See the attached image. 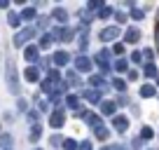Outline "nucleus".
<instances>
[{"instance_id":"f257e3e1","label":"nucleus","mask_w":159,"mask_h":150,"mask_svg":"<svg viewBox=\"0 0 159 150\" xmlns=\"http://www.w3.org/2000/svg\"><path fill=\"white\" fill-rule=\"evenodd\" d=\"M7 87H10V91L12 94H19V75H16V63L14 61H7Z\"/></svg>"},{"instance_id":"f03ea898","label":"nucleus","mask_w":159,"mask_h":150,"mask_svg":"<svg viewBox=\"0 0 159 150\" xmlns=\"http://www.w3.org/2000/svg\"><path fill=\"white\" fill-rule=\"evenodd\" d=\"M33 35H35V28H33V26H26V28H21L19 33L14 35V47H26Z\"/></svg>"},{"instance_id":"7ed1b4c3","label":"nucleus","mask_w":159,"mask_h":150,"mask_svg":"<svg viewBox=\"0 0 159 150\" xmlns=\"http://www.w3.org/2000/svg\"><path fill=\"white\" fill-rule=\"evenodd\" d=\"M117 38H119V28H117V26H105V28L98 33L101 42H115Z\"/></svg>"},{"instance_id":"20e7f679","label":"nucleus","mask_w":159,"mask_h":150,"mask_svg":"<svg viewBox=\"0 0 159 150\" xmlns=\"http://www.w3.org/2000/svg\"><path fill=\"white\" fill-rule=\"evenodd\" d=\"M112 129L117 131V134H124V131L129 129V117L126 115H115L112 117Z\"/></svg>"},{"instance_id":"39448f33","label":"nucleus","mask_w":159,"mask_h":150,"mask_svg":"<svg viewBox=\"0 0 159 150\" xmlns=\"http://www.w3.org/2000/svg\"><path fill=\"white\" fill-rule=\"evenodd\" d=\"M49 124L54 127V129H61V127L66 124V113H63V108H56L54 113H52V117H49Z\"/></svg>"},{"instance_id":"423d86ee","label":"nucleus","mask_w":159,"mask_h":150,"mask_svg":"<svg viewBox=\"0 0 159 150\" xmlns=\"http://www.w3.org/2000/svg\"><path fill=\"white\" fill-rule=\"evenodd\" d=\"M24 59L28 61L30 66H33L35 61L40 59V47H38V45H26V49H24Z\"/></svg>"},{"instance_id":"0eeeda50","label":"nucleus","mask_w":159,"mask_h":150,"mask_svg":"<svg viewBox=\"0 0 159 150\" xmlns=\"http://www.w3.org/2000/svg\"><path fill=\"white\" fill-rule=\"evenodd\" d=\"M96 63H98L103 70H110V68H112V61H110V52H108V49H101L98 54H96Z\"/></svg>"},{"instance_id":"6e6552de","label":"nucleus","mask_w":159,"mask_h":150,"mask_svg":"<svg viewBox=\"0 0 159 150\" xmlns=\"http://www.w3.org/2000/svg\"><path fill=\"white\" fill-rule=\"evenodd\" d=\"M75 70H80V73H89L91 70V59L84 54H80L77 59H75Z\"/></svg>"},{"instance_id":"1a4fd4ad","label":"nucleus","mask_w":159,"mask_h":150,"mask_svg":"<svg viewBox=\"0 0 159 150\" xmlns=\"http://www.w3.org/2000/svg\"><path fill=\"white\" fill-rule=\"evenodd\" d=\"M115 113H117V103L115 101H101V115L115 117Z\"/></svg>"},{"instance_id":"9d476101","label":"nucleus","mask_w":159,"mask_h":150,"mask_svg":"<svg viewBox=\"0 0 159 150\" xmlns=\"http://www.w3.org/2000/svg\"><path fill=\"white\" fill-rule=\"evenodd\" d=\"M52 21H56V24H61L63 26L66 21H68V12L63 10V7H54V10H52V16H49Z\"/></svg>"},{"instance_id":"9b49d317","label":"nucleus","mask_w":159,"mask_h":150,"mask_svg":"<svg viewBox=\"0 0 159 150\" xmlns=\"http://www.w3.org/2000/svg\"><path fill=\"white\" fill-rule=\"evenodd\" d=\"M52 61H54V66L63 68V66H68V63H70V54L61 49V52H56V54H54V59H52Z\"/></svg>"},{"instance_id":"f8f14e48","label":"nucleus","mask_w":159,"mask_h":150,"mask_svg":"<svg viewBox=\"0 0 159 150\" xmlns=\"http://www.w3.org/2000/svg\"><path fill=\"white\" fill-rule=\"evenodd\" d=\"M138 40H140V30L138 28H126V33H124L126 45H134V42H138Z\"/></svg>"},{"instance_id":"ddd939ff","label":"nucleus","mask_w":159,"mask_h":150,"mask_svg":"<svg viewBox=\"0 0 159 150\" xmlns=\"http://www.w3.org/2000/svg\"><path fill=\"white\" fill-rule=\"evenodd\" d=\"M24 75H26V82H38L42 73H40V68H38V66H28Z\"/></svg>"},{"instance_id":"4468645a","label":"nucleus","mask_w":159,"mask_h":150,"mask_svg":"<svg viewBox=\"0 0 159 150\" xmlns=\"http://www.w3.org/2000/svg\"><path fill=\"white\" fill-rule=\"evenodd\" d=\"M19 19H21V21H33V19H38V10H35V7H24V10H21V14H19Z\"/></svg>"},{"instance_id":"2eb2a0df","label":"nucleus","mask_w":159,"mask_h":150,"mask_svg":"<svg viewBox=\"0 0 159 150\" xmlns=\"http://www.w3.org/2000/svg\"><path fill=\"white\" fill-rule=\"evenodd\" d=\"M82 99L91 101V103H101V91H96V89H87V91H82Z\"/></svg>"},{"instance_id":"dca6fc26","label":"nucleus","mask_w":159,"mask_h":150,"mask_svg":"<svg viewBox=\"0 0 159 150\" xmlns=\"http://www.w3.org/2000/svg\"><path fill=\"white\" fill-rule=\"evenodd\" d=\"M52 42H54L52 33H42V35H40V42H38V47H40V49H49V47H52Z\"/></svg>"},{"instance_id":"f3484780","label":"nucleus","mask_w":159,"mask_h":150,"mask_svg":"<svg viewBox=\"0 0 159 150\" xmlns=\"http://www.w3.org/2000/svg\"><path fill=\"white\" fill-rule=\"evenodd\" d=\"M140 96H143V99H152V96H157L154 85H143V87H140Z\"/></svg>"},{"instance_id":"a211bd4d","label":"nucleus","mask_w":159,"mask_h":150,"mask_svg":"<svg viewBox=\"0 0 159 150\" xmlns=\"http://www.w3.org/2000/svg\"><path fill=\"white\" fill-rule=\"evenodd\" d=\"M89 85L96 87V91H101V89L105 87V82H103V77H101V75H91V77H89Z\"/></svg>"},{"instance_id":"6ab92c4d","label":"nucleus","mask_w":159,"mask_h":150,"mask_svg":"<svg viewBox=\"0 0 159 150\" xmlns=\"http://www.w3.org/2000/svg\"><path fill=\"white\" fill-rule=\"evenodd\" d=\"M40 136H42V124H33V127H30V134H28V138L35 143V141H38Z\"/></svg>"},{"instance_id":"aec40b11","label":"nucleus","mask_w":159,"mask_h":150,"mask_svg":"<svg viewBox=\"0 0 159 150\" xmlns=\"http://www.w3.org/2000/svg\"><path fill=\"white\" fill-rule=\"evenodd\" d=\"M112 68L117 70V73H126V70H129V63H126V59H117L112 63Z\"/></svg>"},{"instance_id":"412c9836","label":"nucleus","mask_w":159,"mask_h":150,"mask_svg":"<svg viewBox=\"0 0 159 150\" xmlns=\"http://www.w3.org/2000/svg\"><path fill=\"white\" fill-rule=\"evenodd\" d=\"M94 134H96V138H98V141H108V136H110V131H108V129H105V127H103V124H101V127H96V129H94Z\"/></svg>"},{"instance_id":"4be33fe9","label":"nucleus","mask_w":159,"mask_h":150,"mask_svg":"<svg viewBox=\"0 0 159 150\" xmlns=\"http://www.w3.org/2000/svg\"><path fill=\"white\" fill-rule=\"evenodd\" d=\"M66 105H68V108H73V110H77V105H80V96L68 94V96H66Z\"/></svg>"},{"instance_id":"5701e85b","label":"nucleus","mask_w":159,"mask_h":150,"mask_svg":"<svg viewBox=\"0 0 159 150\" xmlns=\"http://www.w3.org/2000/svg\"><path fill=\"white\" fill-rule=\"evenodd\" d=\"M103 0H91L89 5H87V12H96V10H103Z\"/></svg>"},{"instance_id":"b1692460","label":"nucleus","mask_w":159,"mask_h":150,"mask_svg":"<svg viewBox=\"0 0 159 150\" xmlns=\"http://www.w3.org/2000/svg\"><path fill=\"white\" fill-rule=\"evenodd\" d=\"M61 148H63V150H77V141L66 138V141H61Z\"/></svg>"},{"instance_id":"393cba45","label":"nucleus","mask_w":159,"mask_h":150,"mask_svg":"<svg viewBox=\"0 0 159 150\" xmlns=\"http://www.w3.org/2000/svg\"><path fill=\"white\" fill-rule=\"evenodd\" d=\"M7 24L10 26H21V19H19V14H16V12H10V16H7Z\"/></svg>"},{"instance_id":"a878e982","label":"nucleus","mask_w":159,"mask_h":150,"mask_svg":"<svg viewBox=\"0 0 159 150\" xmlns=\"http://www.w3.org/2000/svg\"><path fill=\"white\" fill-rule=\"evenodd\" d=\"M145 77H150V80H152V77H157V66H154V63H148V66H145Z\"/></svg>"},{"instance_id":"bb28decb","label":"nucleus","mask_w":159,"mask_h":150,"mask_svg":"<svg viewBox=\"0 0 159 150\" xmlns=\"http://www.w3.org/2000/svg\"><path fill=\"white\" fill-rule=\"evenodd\" d=\"M152 136H154L152 127H143V129H140V141H148V138H152Z\"/></svg>"},{"instance_id":"cd10ccee","label":"nucleus","mask_w":159,"mask_h":150,"mask_svg":"<svg viewBox=\"0 0 159 150\" xmlns=\"http://www.w3.org/2000/svg\"><path fill=\"white\" fill-rule=\"evenodd\" d=\"M0 145H2V150H10V148H12V136H10V134L0 136Z\"/></svg>"},{"instance_id":"c85d7f7f","label":"nucleus","mask_w":159,"mask_h":150,"mask_svg":"<svg viewBox=\"0 0 159 150\" xmlns=\"http://www.w3.org/2000/svg\"><path fill=\"white\" fill-rule=\"evenodd\" d=\"M115 14V10H112V7H103V10H101V14H98V19H110V16H112Z\"/></svg>"},{"instance_id":"c756f323","label":"nucleus","mask_w":159,"mask_h":150,"mask_svg":"<svg viewBox=\"0 0 159 150\" xmlns=\"http://www.w3.org/2000/svg\"><path fill=\"white\" fill-rule=\"evenodd\" d=\"M112 87H115L117 91H124V89H126V82L119 80V77H115V80H112Z\"/></svg>"},{"instance_id":"7c9ffc66","label":"nucleus","mask_w":159,"mask_h":150,"mask_svg":"<svg viewBox=\"0 0 159 150\" xmlns=\"http://www.w3.org/2000/svg\"><path fill=\"white\" fill-rule=\"evenodd\" d=\"M131 19H134V21H140V19H143V10L134 7V10H131Z\"/></svg>"},{"instance_id":"2f4dec72","label":"nucleus","mask_w":159,"mask_h":150,"mask_svg":"<svg viewBox=\"0 0 159 150\" xmlns=\"http://www.w3.org/2000/svg\"><path fill=\"white\" fill-rule=\"evenodd\" d=\"M112 54H124V42H115L112 45Z\"/></svg>"},{"instance_id":"473e14b6","label":"nucleus","mask_w":159,"mask_h":150,"mask_svg":"<svg viewBox=\"0 0 159 150\" xmlns=\"http://www.w3.org/2000/svg\"><path fill=\"white\" fill-rule=\"evenodd\" d=\"M115 19H117V24H126V19H129V16H126L124 12H115Z\"/></svg>"},{"instance_id":"72a5a7b5","label":"nucleus","mask_w":159,"mask_h":150,"mask_svg":"<svg viewBox=\"0 0 159 150\" xmlns=\"http://www.w3.org/2000/svg\"><path fill=\"white\" fill-rule=\"evenodd\" d=\"M80 16H82V24H89V21H91V14H89L87 10H82V12H80Z\"/></svg>"},{"instance_id":"f704fd0d","label":"nucleus","mask_w":159,"mask_h":150,"mask_svg":"<svg viewBox=\"0 0 159 150\" xmlns=\"http://www.w3.org/2000/svg\"><path fill=\"white\" fill-rule=\"evenodd\" d=\"M131 61H134V63H140V61H143V52H134V54H131Z\"/></svg>"},{"instance_id":"c9c22d12","label":"nucleus","mask_w":159,"mask_h":150,"mask_svg":"<svg viewBox=\"0 0 159 150\" xmlns=\"http://www.w3.org/2000/svg\"><path fill=\"white\" fill-rule=\"evenodd\" d=\"M77 150H91V141H82V143L77 145Z\"/></svg>"},{"instance_id":"e433bc0d","label":"nucleus","mask_w":159,"mask_h":150,"mask_svg":"<svg viewBox=\"0 0 159 150\" xmlns=\"http://www.w3.org/2000/svg\"><path fill=\"white\" fill-rule=\"evenodd\" d=\"M138 75H140L138 70H129V73H126V77H129V80L134 82V80H138Z\"/></svg>"},{"instance_id":"4c0bfd02","label":"nucleus","mask_w":159,"mask_h":150,"mask_svg":"<svg viewBox=\"0 0 159 150\" xmlns=\"http://www.w3.org/2000/svg\"><path fill=\"white\" fill-rule=\"evenodd\" d=\"M16 105H19V110H21V113H26V108H28V103H26L24 99H19V103H16Z\"/></svg>"},{"instance_id":"58836bf2","label":"nucleus","mask_w":159,"mask_h":150,"mask_svg":"<svg viewBox=\"0 0 159 150\" xmlns=\"http://www.w3.org/2000/svg\"><path fill=\"white\" fill-rule=\"evenodd\" d=\"M49 16H42V21H40V28H47V26H49Z\"/></svg>"},{"instance_id":"ea45409f","label":"nucleus","mask_w":159,"mask_h":150,"mask_svg":"<svg viewBox=\"0 0 159 150\" xmlns=\"http://www.w3.org/2000/svg\"><path fill=\"white\" fill-rule=\"evenodd\" d=\"M28 120H30V122L38 120V110H28Z\"/></svg>"},{"instance_id":"a19ab883","label":"nucleus","mask_w":159,"mask_h":150,"mask_svg":"<svg viewBox=\"0 0 159 150\" xmlns=\"http://www.w3.org/2000/svg\"><path fill=\"white\" fill-rule=\"evenodd\" d=\"M152 56H154L152 49H145V52H143V59H152Z\"/></svg>"},{"instance_id":"79ce46f5","label":"nucleus","mask_w":159,"mask_h":150,"mask_svg":"<svg viewBox=\"0 0 159 150\" xmlns=\"http://www.w3.org/2000/svg\"><path fill=\"white\" fill-rule=\"evenodd\" d=\"M140 143H143L140 138H134V141H131V148H140Z\"/></svg>"},{"instance_id":"37998d69","label":"nucleus","mask_w":159,"mask_h":150,"mask_svg":"<svg viewBox=\"0 0 159 150\" xmlns=\"http://www.w3.org/2000/svg\"><path fill=\"white\" fill-rule=\"evenodd\" d=\"M103 150H124V148H122V145H105Z\"/></svg>"},{"instance_id":"c03bdc74","label":"nucleus","mask_w":159,"mask_h":150,"mask_svg":"<svg viewBox=\"0 0 159 150\" xmlns=\"http://www.w3.org/2000/svg\"><path fill=\"white\" fill-rule=\"evenodd\" d=\"M154 42H157V49H159V26H157V30H154Z\"/></svg>"},{"instance_id":"a18cd8bd","label":"nucleus","mask_w":159,"mask_h":150,"mask_svg":"<svg viewBox=\"0 0 159 150\" xmlns=\"http://www.w3.org/2000/svg\"><path fill=\"white\" fill-rule=\"evenodd\" d=\"M7 7H10V2H7V0H0V10H7Z\"/></svg>"},{"instance_id":"49530a36","label":"nucleus","mask_w":159,"mask_h":150,"mask_svg":"<svg viewBox=\"0 0 159 150\" xmlns=\"http://www.w3.org/2000/svg\"><path fill=\"white\" fill-rule=\"evenodd\" d=\"M157 21H159V12H157Z\"/></svg>"},{"instance_id":"de8ad7c7","label":"nucleus","mask_w":159,"mask_h":150,"mask_svg":"<svg viewBox=\"0 0 159 150\" xmlns=\"http://www.w3.org/2000/svg\"><path fill=\"white\" fill-rule=\"evenodd\" d=\"M157 85H159V77H157Z\"/></svg>"},{"instance_id":"09e8293b","label":"nucleus","mask_w":159,"mask_h":150,"mask_svg":"<svg viewBox=\"0 0 159 150\" xmlns=\"http://www.w3.org/2000/svg\"><path fill=\"white\" fill-rule=\"evenodd\" d=\"M33 150H40V148H33Z\"/></svg>"},{"instance_id":"8fccbe9b","label":"nucleus","mask_w":159,"mask_h":150,"mask_svg":"<svg viewBox=\"0 0 159 150\" xmlns=\"http://www.w3.org/2000/svg\"><path fill=\"white\" fill-rule=\"evenodd\" d=\"M10 150H14V148H10Z\"/></svg>"},{"instance_id":"3c124183","label":"nucleus","mask_w":159,"mask_h":150,"mask_svg":"<svg viewBox=\"0 0 159 150\" xmlns=\"http://www.w3.org/2000/svg\"><path fill=\"white\" fill-rule=\"evenodd\" d=\"M0 129H2V127H0Z\"/></svg>"}]
</instances>
